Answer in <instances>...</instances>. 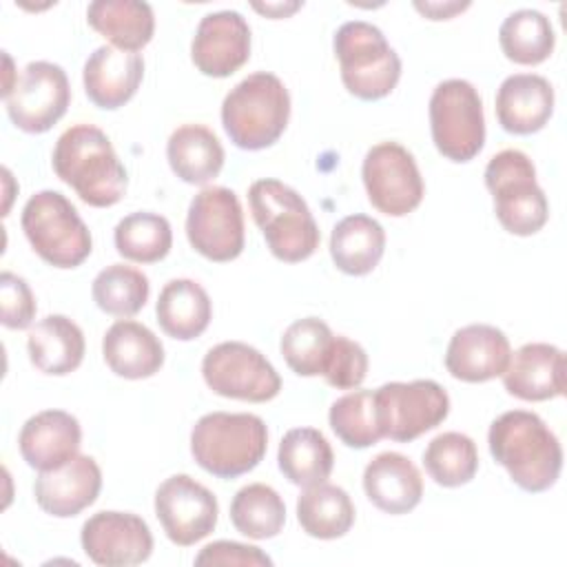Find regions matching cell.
Segmentation results:
<instances>
[{
    "label": "cell",
    "instance_id": "obj_1",
    "mask_svg": "<svg viewBox=\"0 0 567 567\" xmlns=\"http://www.w3.org/2000/svg\"><path fill=\"white\" fill-rule=\"evenodd\" d=\"M487 443L494 461L525 492H545L560 476L563 447L547 423L534 412H503L492 421Z\"/></svg>",
    "mask_w": 567,
    "mask_h": 567
},
{
    "label": "cell",
    "instance_id": "obj_2",
    "mask_svg": "<svg viewBox=\"0 0 567 567\" xmlns=\"http://www.w3.org/2000/svg\"><path fill=\"white\" fill-rule=\"evenodd\" d=\"M51 164L55 175L89 206H113L126 193V168L106 133L93 124L66 128L55 142Z\"/></svg>",
    "mask_w": 567,
    "mask_h": 567
},
{
    "label": "cell",
    "instance_id": "obj_3",
    "mask_svg": "<svg viewBox=\"0 0 567 567\" xmlns=\"http://www.w3.org/2000/svg\"><path fill=\"white\" fill-rule=\"evenodd\" d=\"M290 95L284 82L268 71H257L235 84L221 102V124L230 142L244 151L272 146L286 131Z\"/></svg>",
    "mask_w": 567,
    "mask_h": 567
},
{
    "label": "cell",
    "instance_id": "obj_4",
    "mask_svg": "<svg viewBox=\"0 0 567 567\" xmlns=\"http://www.w3.org/2000/svg\"><path fill=\"white\" fill-rule=\"evenodd\" d=\"M268 450V427L257 414L210 412L190 432V454L217 478H237L255 470Z\"/></svg>",
    "mask_w": 567,
    "mask_h": 567
},
{
    "label": "cell",
    "instance_id": "obj_5",
    "mask_svg": "<svg viewBox=\"0 0 567 567\" xmlns=\"http://www.w3.org/2000/svg\"><path fill=\"white\" fill-rule=\"evenodd\" d=\"M248 204L268 250L277 259L297 264L319 248V226L295 188L279 179H257L248 188Z\"/></svg>",
    "mask_w": 567,
    "mask_h": 567
},
{
    "label": "cell",
    "instance_id": "obj_6",
    "mask_svg": "<svg viewBox=\"0 0 567 567\" xmlns=\"http://www.w3.org/2000/svg\"><path fill=\"white\" fill-rule=\"evenodd\" d=\"M332 47L341 82L354 97L372 102L392 93L401 78V60L379 27L363 20L343 22Z\"/></svg>",
    "mask_w": 567,
    "mask_h": 567
},
{
    "label": "cell",
    "instance_id": "obj_7",
    "mask_svg": "<svg viewBox=\"0 0 567 567\" xmlns=\"http://www.w3.org/2000/svg\"><path fill=\"white\" fill-rule=\"evenodd\" d=\"M485 186L494 197V213L507 233L529 237L545 226L549 204L536 182V168L523 151L505 148L496 153L485 166Z\"/></svg>",
    "mask_w": 567,
    "mask_h": 567
},
{
    "label": "cell",
    "instance_id": "obj_8",
    "mask_svg": "<svg viewBox=\"0 0 567 567\" xmlns=\"http://www.w3.org/2000/svg\"><path fill=\"white\" fill-rule=\"evenodd\" d=\"M31 248L55 268L80 266L93 248L91 233L75 206L58 190L31 195L20 217Z\"/></svg>",
    "mask_w": 567,
    "mask_h": 567
},
{
    "label": "cell",
    "instance_id": "obj_9",
    "mask_svg": "<svg viewBox=\"0 0 567 567\" xmlns=\"http://www.w3.org/2000/svg\"><path fill=\"white\" fill-rule=\"evenodd\" d=\"M430 131L436 151L452 162L474 159L485 144L483 102L474 84L443 80L430 97Z\"/></svg>",
    "mask_w": 567,
    "mask_h": 567
},
{
    "label": "cell",
    "instance_id": "obj_10",
    "mask_svg": "<svg viewBox=\"0 0 567 567\" xmlns=\"http://www.w3.org/2000/svg\"><path fill=\"white\" fill-rule=\"evenodd\" d=\"M374 410L383 439L410 443L445 421L450 396L432 379L392 381L374 390Z\"/></svg>",
    "mask_w": 567,
    "mask_h": 567
},
{
    "label": "cell",
    "instance_id": "obj_11",
    "mask_svg": "<svg viewBox=\"0 0 567 567\" xmlns=\"http://www.w3.org/2000/svg\"><path fill=\"white\" fill-rule=\"evenodd\" d=\"M206 385L226 399L264 403L279 394L281 379L272 363L252 346L224 341L210 348L202 361Z\"/></svg>",
    "mask_w": 567,
    "mask_h": 567
},
{
    "label": "cell",
    "instance_id": "obj_12",
    "mask_svg": "<svg viewBox=\"0 0 567 567\" xmlns=\"http://www.w3.org/2000/svg\"><path fill=\"white\" fill-rule=\"evenodd\" d=\"M186 237L210 261H233L244 250V210L226 186L202 188L188 206Z\"/></svg>",
    "mask_w": 567,
    "mask_h": 567
},
{
    "label": "cell",
    "instance_id": "obj_13",
    "mask_svg": "<svg viewBox=\"0 0 567 567\" xmlns=\"http://www.w3.org/2000/svg\"><path fill=\"white\" fill-rule=\"evenodd\" d=\"M361 177L370 204L388 217L412 213L425 193L414 155L396 142L374 144L363 157Z\"/></svg>",
    "mask_w": 567,
    "mask_h": 567
},
{
    "label": "cell",
    "instance_id": "obj_14",
    "mask_svg": "<svg viewBox=\"0 0 567 567\" xmlns=\"http://www.w3.org/2000/svg\"><path fill=\"white\" fill-rule=\"evenodd\" d=\"M69 78L60 64L29 62L4 97L9 120L24 133L49 131L69 109Z\"/></svg>",
    "mask_w": 567,
    "mask_h": 567
},
{
    "label": "cell",
    "instance_id": "obj_15",
    "mask_svg": "<svg viewBox=\"0 0 567 567\" xmlns=\"http://www.w3.org/2000/svg\"><path fill=\"white\" fill-rule=\"evenodd\" d=\"M215 494L188 474L168 476L155 492V516L171 543L195 545L217 525Z\"/></svg>",
    "mask_w": 567,
    "mask_h": 567
},
{
    "label": "cell",
    "instance_id": "obj_16",
    "mask_svg": "<svg viewBox=\"0 0 567 567\" xmlns=\"http://www.w3.org/2000/svg\"><path fill=\"white\" fill-rule=\"evenodd\" d=\"M84 554L102 567H131L148 560L153 534L144 518L131 512H97L80 532Z\"/></svg>",
    "mask_w": 567,
    "mask_h": 567
},
{
    "label": "cell",
    "instance_id": "obj_17",
    "mask_svg": "<svg viewBox=\"0 0 567 567\" xmlns=\"http://www.w3.org/2000/svg\"><path fill=\"white\" fill-rule=\"evenodd\" d=\"M197 71L210 78H228L250 58V27L237 11L206 13L190 42Z\"/></svg>",
    "mask_w": 567,
    "mask_h": 567
},
{
    "label": "cell",
    "instance_id": "obj_18",
    "mask_svg": "<svg viewBox=\"0 0 567 567\" xmlns=\"http://www.w3.org/2000/svg\"><path fill=\"white\" fill-rule=\"evenodd\" d=\"M512 357L509 339L489 323H470L456 330L445 350L447 372L465 383H483L505 372Z\"/></svg>",
    "mask_w": 567,
    "mask_h": 567
},
{
    "label": "cell",
    "instance_id": "obj_19",
    "mask_svg": "<svg viewBox=\"0 0 567 567\" xmlns=\"http://www.w3.org/2000/svg\"><path fill=\"white\" fill-rule=\"evenodd\" d=\"M100 487V465L93 456L78 454L58 470L40 472L33 483V496L42 512L55 518H69L93 505Z\"/></svg>",
    "mask_w": 567,
    "mask_h": 567
},
{
    "label": "cell",
    "instance_id": "obj_20",
    "mask_svg": "<svg viewBox=\"0 0 567 567\" xmlns=\"http://www.w3.org/2000/svg\"><path fill=\"white\" fill-rule=\"evenodd\" d=\"M80 423L64 410H42L27 419L18 434V447L29 467L51 472L78 456Z\"/></svg>",
    "mask_w": 567,
    "mask_h": 567
},
{
    "label": "cell",
    "instance_id": "obj_21",
    "mask_svg": "<svg viewBox=\"0 0 567 567\" xmlns=\"http://www.w3.org/2000/svg\"><path fill=\"white\" fill-rule=\"evenodd\" d=\"M144 78V60L140 53L122 51L111 44L97 47L84 62L82 80L89 100L113 111L124 106L140 89Z\"/></svg>",
    "mask_w": 567,
    "mask_h": 567
},
{
    "label": "cell",
    "instance_id": "obj_22",
    "mask_svg": "<svg viewBox=\"0 0 567 567\" xmlns=\"http://www.w3.org/2000/svg\"><path fill=\"white\" fill-rule=\"evenodd\" d=\"M505 390L523 401H547L565 394V354L551 343L520 346L505 368Z\"/></svg>",
    "mask_w": 567,
    "mask_h": 567
},
{
    "label": "cell",
    "instance_id": "obj_23",
    "mask_svg": "<svg viewBox=\"0 0 567 567\" xmlns=\"http://www.w3.org/2000/svg\"><path fill=\"white\" fill-rule=\"evenodd\" d=\"M554 113V89L536 73H514L496 91V117L503 131L532 135L540 131Z\"/></svg>",
    "mask_w": 567,
    "mask_h": 567
},
{
    "label": "cell",
    "instance_id": "obj_24",
    "mask_svg": "<svg viewBox=\"0 0 567 567\" xmlns=\"http://www.w3.org/2000/svg\"><path fill=\"white\" fill-rule=\"evenodd\" d=\"M363 489L374 507L399 516L421 503L423 478L405 454L381 452L363 470Z\"/></svg>",
    "mask_w": 567,
    "mask_h": 567
},
{
    "label": "cell",
    "instance_id": "obj_25",
    "mask_svg": "<svg viewBox=\"0 0 567 567\" xmlns=\"http://www.w3.org/2000/svg\"><path fill=\"white\" fill-rule=\"evenodd\" d=\"M102 354L111 372L124 379H148L164 365L162 341L151 328L133 319H120L106 330Z\"/></svg>",
    "mask_w": 567,
    "mask_h": 567
},
{
    "label": "cell",
    "instance_id": "obj_26",
    "mask_svg": "<svg viewBox=\"0 0 567 567\" xmlns=\"http://www.w3.org/2000/svg\"><path fill=\"white\" fill-rule=\"evenodd\" d=\"M84 334L75 321L64 315H49L40 319L27 339L31 363L53 377L73 372L84 359Z\"/></svg>",
    "mask_w": 567,
    "mask_h": 567
},
{
    "label": "cell",
    "instance_id": "obj_27",
    "mask_svg": "<svg viewBox=\"0 0 567 567\" xmlns=\"http://www.w3.org/2000/svg\"><path fill=\"white\" fill-rule=\"evenodd\" d=\"M166 157L173 173L186 182L204 186L224 166V148L217 135L204 124H184L166 142Z\"/></svg>",
    "mask_w": 567,
    "mask_h": 567
},
{
    "label": "cell",
    "instance_id": "obj_28",
    "mask_svg": "<svg viewBox=\"0 0 567 567\" xmlns=\"http://www.w3.org/2000/svg\"><path fill=\"white\" fill-rule=\"evenodd\" d=\"M159 328L177 339H197L210 323L213 303L208 292L193 279H171L157 297L155 306Z\"/></svg>",
    "mask_w": 567,
    "mask_h": 567
},
{
    "label": "cell",
    "instance_id": "obj_29",
    "mask_svg": "<svg viewBox=\"0 0 567 567\" xmlns=\"http://www.w3.org/2000/svg\"><path fill=\"white\" fill-rule=\"evenodd\" d=\"M385 250L383 226L368 215H348L332 228L330 257L334 266L352 277L368 275L377 268Z\"/></svg>",
    "mask_w": 567,
    "mask_h": 567
},
{
    "label": "cell",
    "instance_id": "obj_30",
    "mask_svg": "<svg viewBox=\"0 0 567 567\" xmlns=\"http://www.w3.org/2000/svg\"><path fill=\"white\" fill-rule=\"evenodd\" d=\"M89 24L115 49L137 53L155 31V18L148 2L142 0H95L86 9Z\"/></svg>",
    "mask_w": 567,
    "mask_h": 567
},
{
    "label": "cell",
    "instance_id": "obj_31",
    "mask_svg": "<svg viewBox=\"0 0 567 567\" xmlns=\"http://www.w3.org/2000/svg\"><path fill=\"white\" fill-rule=\"evenodd\" d=\"M277 463L281 474L299 487L326 483L332 472L334 454L328 439L315 427L288 430L279 443Z\"/></svg>",
    "mask_w": 567,
    "mask_h": 567
},
{
    "label": "cell",
    "instance_id": "obj_32",
    "mask_svg": "<svg viewBox=\"0 0 567 567\" xmlns=\"http://www.w3.org/2000/svg\"><path fill=\"white\" fill-rule=\"evenodd\" d=\"M297 520L312 538H341L354 523V505L346 489L330 483H319L306 487L297 498Z\"/></svg>",
    "mask_w": 567,
    "mask_h": 567
},
{
    "label": "cell",
    "instance_id": "obj_33",
    "mask_svg": "<svg viewBox=\"0 0 567 567\" xmlns=\"http://www.w3.org/2000/svg\"><path fill=\"white\" fill-rule=\"evenodd\" d=\"M498 42L507 60L516 64H540L545 62L556 44L551 22L536 9H518L509 13L501 29Z\"/></svg>",
    "mask_w": 567,
    "mask_h": 567
},
{
    "label": "cell",
    "instance_id": "obj_34",
    "mask_svg": "<svg viewBox=\"0 0 567 567\" xmlns=\"http://www.w3.org/2000/svg\"><path fill=\"white\" fill-rule=\"evenodd\" d=\"M230 520L235 529L248 538H272L286 523L284 498L266 483H250L233 496Z\"/></svg>",
    "mask_w": 567,
    "mask_h": 567
},
{
    "label": "cell",
    "instance_id": "obj_35",
    "mask_svg": "<svg viewBox=\"0 0 567 567\" xmlns=\"http://www.w3.org/2000/svg\"><path fill=\"white\" fill-rule=\"evenodd\" d=\"M113 241L124 259L137 264H155L168 255L173 246V230L166 217L137 210L117 221Z\"/></svg>",
    "mask_w": 567,
    "mask_h": 567
},
{
    "label": "cell",
    "instance_id": "obj_36",
    "mask_svg": "<svg viewBox=\"0 0 567 567\" xmlns=\"http://www.w3.org/2000/svg\"><path fill=\"white\" fill-rule=\"evenodd\" d=\"M334 334L319 317H303L290 323L281 337V354L288 368L299 377L323 374Z\"/></svg>",
    "mask_w": 567,
    "mask_h": 567
},
{
    "label": "cell",
    "instance_id": "obj_37",
    "mask_svg": "<svg viewBox=\"0 0 567 567\" xmlns=\"http://www.w3.org/2000/svg\"><path fill=\"white\" fill-rule=\"evenodd\" d=\"M151 292L148 277L124 264H111L104 270H100L93 279L91 295L95 306L113 317H133L137 315Z\"/></svg>",
    "mask_w": 567,
    "mask_h": 567
},
{
    "label": "cell",
    "instance_id": "obj_38",
    "mask_svg": "<svg viewBox=\"0 0 567 567\" xmlns=\"http://www.w3.org/2000/svg\"><path fill=\"white\" fill-rule=\"evenodd\" d=\"M423 465L430 478L443 487L465 485L478 470L476 443L467 434L443 432L427 443Z\"/></svg>",
    "mask_w": 567,
    "mask_h": 567
},
{
    "label": "cell",
    "instance_id": "obj_39",
    "mask_svg": "<svg viewBox=\"0 0 567 567\" xmlns=\"http://www.w3.org/2000/svg\"><path fill=\"white\" fill-rule=\"evenodd\" d=\"M328 421L341 443L354 450L370 447L383 439L377 423L374 390H354L343 394L330 405Z\"/></svg>",
    "mask_w": 567,
    "mask_h": 567
},
{
    "label": "cell",
    "instance_id": "obj_40",
    "mask_svg": "<svg viewBox=\"0 0 567 567\" xmlns=\"http://www.w3.org/2000/svg\"><path fill=\"white\" fill-rule=\"evenodd\" d=\"M365 374H368L365 350L357 341L337 334L321 377L328 381V385L337 390H354L363 383Z\"/></svg>",
    "mask_w": 567,
    "mask_h": 567
},
{
    "label": "cell",
    "instance_id": "obj_41",
    "mask_svg": "<svg viewBox=\"0 0 567 567\" xmlns=\"http://www.w3.org/2000/svg\"><path fill=\"white\" fill-rule=\"evenodd\" d=\"M0 301H2V323L11 330L29 328L35 317V297L29 284L4 270L0 275Z\"/></svg>",
    "mask_w": 567,
    "mask_h": 567
},
{
    "label": "cell",
    "instance_id": "obj_42",
    "mask_svg": "<svg viewBox=\"0 0 567 567\" xmlns=\"http://www.w3.org/2000/svg\"><path fill=\"white\" fill-rule=\"evenodd\" d=\"M195 565H241V567H270L272 560L255 545H244L235 540L208 543L197 556Z\"/></svg>",
    "mask_w": 567,
    "mask_h": 567
},
{
    "label": "cell",
    "instance_id": "obj_43",
    "mask_svg": "<svg viewBox=\"0 0 567 567\" xmlns=\"http://www.w3.org/2000/svg\"><path fill=\"white\" fill-rule=\"evenodd\" d=\"M414 7L430 20H450L454 13L470 7V2H414Z\"/></svg>",
    "mask_w": 567,
    "mask_h": 567
},
{
    "label": "cell",
    "instance_id": "obj_44",
    "mask_svg": "<svg viewBox=\"0 0 567 567\" xmlns=\"http://www.w3.org/2000/svg\"><path fill=\"white\" fill-rule=\"evenodd\" d=\"M301 7V2H275V4H270V2H266V4H259V2H252V9H257L259 13H264V16H270V18H286V16H290L292 11H297Z\"/></svg>",
    "mask_w": 567,
    "mask_h": 567
}]
</instances>
